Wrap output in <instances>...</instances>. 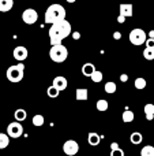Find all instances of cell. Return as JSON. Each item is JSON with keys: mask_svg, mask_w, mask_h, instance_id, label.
<instances>
[{"mask_svg": "<svg viewBox=\"0 0 154 156\" xmlns=\"http://www.w3.org/2000/svg\"><path fill=\"white\" fill-rule=\"evenodd\" d=\"M33 125L34 126H42L44 125V116L42 115H40V114H37V115H34L33 116Z\"/></svg>", "mask_w": 154, "mask_h": 156, "instance_id": "obj_30", "label": "cell"}, {"mask_svg": "<svg viewBox=\"0 0 154 156\" xmlns=\"http://www.w3.org/2000/svg\"><path fill=\"white\" fill-rule=\"evenodd\" d=\"M94 70H95V67L93 63H85V65L82 66V74H83L85 77H92Z\"/></svg>", "mask_w": 154, "mask_h": 156, "instance_id": "obj_14", "label": "cell"}, {"mask_svg": "<svg viewBox=\"0 0 154 156\" xmlns=\"http://www.w3.org/2000/svg\"><path fill=\"white\" fill-rule=\"evenodd\" d=\"M116 89H117V85L115 82H112V81H109V82L105 83V92H106V93L112 94V93H115V92H116Z\"/></svg>", "mask_w": 154, "mask_h": 156, "instance_id": "obj_28", "label": "cell"}, {"mask_svg": "<svg viewBox=\"0 0 154 156\" xmlns=\"http://www.w3.org/2000/svg\"><path fill=\"white\" fill-rule=\"evenodd\" d=\"M146 47H150V48H154V38L153 37H147V40H146Z\"/></svg>", "mask_w": 154, "mask_h": 156, "instance_id": "obj_31", "label": "cell"}, {"mask_svg": "<svg viewBox=\"0 0 154 156\" xmlns=\"http://www.w3.org/2000/svg\"><path fill=\"white\" fill-rule=\"evenodd\" d=\"M49 58H51L55 63H63L68 58V49L65 48L63 44L52 45L51 49H49Z\"/></svg>", "mask_w": 154, "mask_h": 156, "instance_id": "obj_2", "label": "cell"}, {"mask_svg": "<svg viewBox=\"0 0 154 156\" xmlns=\"http://www.w3.org/2000/svg\"><path fill=\"white\" fill-rule=\"evenodd\" d=\"M143 111H145V115H146L147 121H153L154 119V104H152V103L145 104Z\"/></svg>", "mask_w": 154, "mask_h": 156, "instance_id": "obj_13", "label": "cell"}, {"mask_svg": "<svg viewBox=\"0 0 154 156\" xmlns=\"http://www.w3.org/2000/svg\"><path fill=\"white\" fill-rule=\"evenodd\" d=\"M130 140H131V143H132V144L138 145V144H141V143H142V140H143V136H142L139 132H134L132 134H131Z\"/></svg>", "mask_w": 154, "mask_h": 156, "instance_id": "obj_20", "label": "cell"}, {"mask_svg": "<svg viewBox=\"0 0 154 156\" xmlns=\"http://www.w3.org/2000/svg\"><path fill=\"white\" fill-rule=\"evenodd\" d=\"M128 38H130L131 44H134V45H142V44L146 43L147 34H146V32H145L143 29L136 27V29H132L130 32V37Z\"/></svg>", "mask_w": 154, "mask_h": 156, "instance_id": "obj_4", "label": "cell"}, {"mask_svg": "<svg viewBox=\"0 0 154 156\" xmlns=\"http://www.w3.org/2000/svg\"><path fill=\"white\" fill-rule=\"evenodd\" d=\"M120 81H122V82H127V81H128V76H127V74H122V76H120Z\"/></svg>", "mask_w": 154, "mask_h": 156, "instance_id": "obj_34", "label": "cell"}, {"mask_svg": "<svg viewBox=\"0 0 154 156\" xmlns=\"http://www.w3.org/2000/svg\"><path fill=\"white\" fill-rule=\"evenodd\" d=\"M10 144V136L5 133H0V149H4Z\"/></svg>", "mask_w": 154, "mask_h": 156, "instance_id": "obj_18", "label": "cell"}, {"mask_svg": "<svg viewBox=\"0 0 154 156\" xmlns=\"http://www.w3.org/2000/svg\"><path fill=\"white\" fill-rule=\"evenodd\" d=\"M52 85L56 86V88L59 89L60 92H62V90H64V89L67 88L68 82H67V80H65V77L57 76V77H55V80H53V82H52Z\"/></svg>", "mask_w": 154, "mask_h": 156, "instance_id": "obj_11", "label": "cell"}, {"mask_svg": "<svg viewBox=\"0 0 154 156\" xmlns=\"http://www.w3.org/2000/svg\"><path fill=\"white\" fill-rule=\"evenodd\" d=\"M95 107H97V110H98V111H101V112H104V111H106V110H108L109 104H108V101H106V100L101 99V100H98V101H97V104H95Z\"/></svg>", "mask_w": 154, "mask_h": 156, "instance_id": "obj_23", "label": "cell"}, {"mask_svg": "<svg viewBox=\"0 0 154 156\" xmlns=\"http://www.w3.org/2000/svg\"><path fill=\"white\" fill-rule=\"evenodd\" d=\"M67 2H68V3H74V2H75V0H67Z\"/></svg>", "mask_w": 154, "mask_h": 156, "instance_id": "obj_37", "label": "cell"}, {"mask_svg": "<svg viewBox=\"0 0 154 156\" xmlns=\"http://www.w3.org/2000/svg\"><path fill=\"white\" fill-rule=\"evenodd\" d=\"M14 116H15V119L16 121H19V122H23L25 119L27 118V112L23 110V108H18V110L14 112Z\"/></svg>", "mask_w": 154, "mask_h": 156, "instance_id": "obj_17", "label": "cell"}, {"mask_svg": "<svg viewBox=\"0 0 154 156\" xmlns=\"http://www.w3.org/2000/svg\"><path fill=\"white\" fill-rule=\"evenodd\" d=\"M49 40H51V45H56V44H62V41L64 40V37L62 36V33L59 32V29L56 27V25L52 23V26L49 27Z\"/></svg>", "mask_w": 154, "mask_h": 156, "instance_id": "obj_6", "label": "cell"}, {"mask_svg": "<svg viewBox=\"0 0 154 156\" xmlns=\"http://www.w3.org/2000/svg\"><path fill=\"white\" fill-rule=\"evenodd\" d=\"M134 85H135V88H136V89H139V90H142V89H145V88H146L147 82H146V80H145V78L138 77V78H136V80H135V83H134Z\"/></svg>", "mask_w": 154, "mask_h": 156, "instance_id": "obj_25", "label": "cell"}, {"mask_svg": "<svg viewBox=\"0 0 154 156\" xmlns=\"http://www.w3.org/2000/svg\"><path fill=\"white\" fill-rule=\"evenodd\" d=\"M12 55H14V59H16L18 62H23L25 59H27V55H29V51H27L26 47L19 45V47H16V48L14 49Z\"/></svg>", "mask_w": 154, "mask_h": 156, "instance_id": "obj_10", "label": "cell"}, {"mask_svg": "<svg viewBox=\"0 0 154 156\" xmlns=\"http://www.w3.org/2000/svg\"><path fill=\"white\" fill-rule=\"evenodd\" d=\"M113 38H115V40H120V38H122V33H120V32H115L113 33Z\"/></svg>", "mask_w": 154, "mask_h": 156, "instance_id": "obj_33", "label": "cell"}, {"mask_svg": "<svg viewBox=\"0 0 154 156\" xmlns=\"http://www.w3.org/2000/svg\"><path fill=\"white\" fill-rule=\"evenodd\" d=\"M76 100L78 101H85L87 100V89H76Z\"/></svg>", "mask_w": 154, "mask_h": 156, "instance_id": "obj_19", "label": "cell"}, {"mask_svg": "<svg viewBox=\"0 0 154 156\" xmlns=\"http://www.w3.org/2000/svg\"><path fill=\"white\" fill-rule=\"evenodd\" d=\"M141 156H154V147L153 145H146L142 148Z\"/></svg>", "mask_w": 154, "mask_h": 156, "instance_id": "obj_26", "label": "cell"}, {"mask_svg": "<svg viewBox=\"0 0 154 156\" xmlns=\"http://www.w3.org/2000/svg\"><path fill=\"white\" fill-rule=\"evenodd\" d=\"M126 18H127V16H124V15H123V14H120V15L117 16V22H119V23H124Z\"/></svg>", "mask_w": 154, "mask_h": 156, "instance_id": "obj_32", "label": "cell"}, {"mask_svg": "<svg viewBox=\"0 0 154 156\" xmlns=\"http://www.w3.org/2000/svg\"><path fill=\"white\" fill-rule=\"evenodd\" d=\"M23 69H25V66L22 65V63L15 65V66H10V67L7 69V73H5L7 80L14 83L21 82V81L23 80Z\"/></svg>", "mask_w": 154, "mask_h": 156, "instance_id": "obj_3", "label": "cell"}, {"mask_svg": "<svg viewBox=\"0 0 154 156\" xmlns=\"http://www.w3.org/2000/svg\"><path fill=\"white\" fill-rule=\"evenodd\" d=\"M63 151H64V154L68 155V156L76 155L79 151V144L74 140H67L64 144H63Z\"/></svg>", "mask_w": 154, "mask_h": 156, "instance_id": "obj_8", "label": "cell"}, {"mask_svg": "<svg viewBox=\"0 0 154 156\" xmlns=\"http://www.w3.org/2000/svg\"><path fill=\"white\" fill-rule=\"evenodd\" d=\"M46 93H48V96H49V97H52V99H55V97H57V96H59V94H60V90L56 88V86H53V85H52V86H49V88L46 89Z\"/></svg>", "mask_w": 154, "mask_h": 156, "instance_id": "obj_27", "label": "cell"}, {"mask_svg": "<svg viewBox=\"0 0 154 156\" xmlns=\"http://www.w3.org/2000/svg\"><path fill=\"white\" fill-rule=\"evenodd\" d=\"M7 134L10 136L11 138H19L22 134H23V127L19 123V121L12 122L7 126Z\"/></svg>", "mask_w": 154, "mask_h": 156, "instance_id": "obj_5", "label": "cell"}, {"mask_svg": "<svg viewBox=\"0 0 154 156\" xmlns=\"http://www.w3.org/2000/svg\"><path fill=\"white\" fill-rule=\"evenodd\" d=\"M132 4H128V3H123V4H120V14H123L124 16H132Z\"/></svg>", "mask_w": 154, "mask_h": 156, "instance_id": "obj_12", "label": "cell"}, {"mask_svg": "<svg viewBox=\"0 0 154 156\" xmlns=\"http://www.w3.org/2000/svg\"><path fill=\"white\" fill-rule=\"evenodd\" d=\"M56 27L59 29V32L62 33V36L63 37H68V36L71 34V23L67 21V19H62V21H59V22H56Z\"/></svg>", "mask_w": 154, "mask_h": 156, "instance_id": "obj_9", "label": "cell"}, {"mask_svg": "<svg viewBox=\"0 0 154 156\" xmlns=\"http://www.w3.org/2000/svg\"><path fill=\"white\" fill-rule=\"evenodd\" d=\"M14 7V0H0V11L7 12Z\"/></svg>", "mask_w": 154, "mask_h": 156, "instance_id": "obj_16", "label": "cell"}, {"mask_svg": "<svg viewBox=\"0 0 154 156\" xmlns=\"http://www.w3.org/2000/svg\"><path fill=\"white\" fill-rule=\"evenodd\" d=\"M134 118H135V115H134L132 111L126 110L124 112H123V122H126V123H131V122L134 121Z\"/></svg>", "mask_w": 154, "mask_h": 156, "instance_id": "obj_21", "label": "cell"}, {"mask_svg": "<svg viewBox=\"0 0 154 156\" xmlns=\"http://www.w3.org/2000/svg\"><path fill=\"white\" fill-rule=\"evenodd\" d=\"M102 77L104 76H102V73H101L100 70H94V73L92 74V77H90V78H92L93 82L97 83V82H101V81H102Z\"/></svg>", "mask_w": 154, "mask_h": 156, "instance_id": "obj_29", "label": "cell"}, {"mask_svg": "<svg viewBox=\"0 0 154 156\" xmlns=\"http://www.w3.org/2000/svg\"><path fill=\"white\" fill-rule=\"evenodd\" d=\"M37 19H38V14H37V11L33 10V8H27V10H25L23 12H22V21L27 25L35 23Z\"/></svg>", "mask_w": 154, "mask_h": 156, "instance_id": "obj_7", "label": "cell"}, {"mask_svg": "<svg viewBox=\"0 0 154 156\" xmlns=\"http://www.w3.org/2000/svg\"><path fill=\"white\" fill-rule=\"evenodd\" d=\"M147 36H149V37H153V38H154V30H152V32H150Z\"/></svg>", "mask_w": 154, "mask_h": 156, "instance_id": "obj_36", "label": "cell"}, {"mask_svg": "<svg viewBox=\"0 0 154 156\" xmlns=\"http://www.w3.org/2000/svg\"><path fill=\"white\" fill-rule=\"evenodd\" d=\"M87 141H89V144L92 147H97L98 144L101 143V137L97 134V133H89V136H87Z\"/></svg>", "mask_w": 154, "mask_h": 156, "instance_id": "obj_15", "label": "cell"}, {"mask_svg": "<svg viewBox=\"0 0 154 156\" xmlns=\"http://www.w3.org/2000/svg\"><path fill=\"white\" fill-rule=\"evenodd\" d=\"M116 154L119 156H124V151H123V149H120L119 147H117L116 143H112L111 144V156H115Z\"/></svg>", "mask_w": 154, "mask_h": 156, "instance_id": "obj_22", "label": "cell"}, {"mask_svg": "<svg viewBox=\"0 0 154 156\" xmlns=\"http://www.w3.org/2000/svg\"><path fill=\"white\" fill-rule=\"evenodd\" d=\"M72 37L75 38V40H79V38H81V33H79V32H75V33H72Z\"/></svg>", "mask_w": 154, "mask_h": 156, "instance_id": "obj_35", "label": "cell"}, {"mask_svg": "<svg viewBox=\"0 0 154 156\" xmlns=\"http://www.w3.org/2000/svg\"><path fill=\"white\" fill-rule=\"evenodd\" d=\"M143 58L147 60H154V48L146 47V48L143 49Z\"/></svg>", "mask_w": 154, "mask_h": 156, "instance_id": "obj_24", "label": "cell"}, {"mask_svg": "<svg viewBox=\"0 0 154 156\" xmlns=\"http://www.w3.org/2000/svg\"><path fill=\"white\" fill-rule=\"evenodd\" d=\"M65 18V8L60 4H51L45 11V23H56Z\"/></svg>", "mask_w": 154, "mask_h": 156, "instance_id": "obj_1", "label": "cell"}]
</instances>
